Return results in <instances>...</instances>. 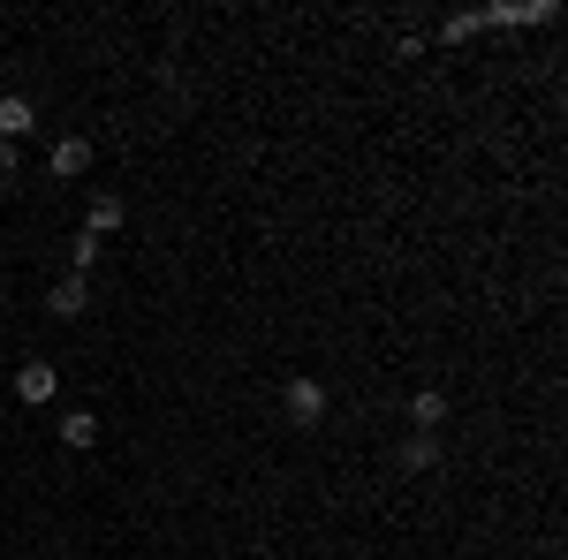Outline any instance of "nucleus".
<instances>
[{"mask_svg": "<svg viewBox=\"0 0 568 560\" xmlns=\"http://www.w3.org/2000/svg\"><path fill=\"white\" fill-rule=\"evenodd\" d=\"M122 220H130V205H122L114 190H99V197H91V213H84V235L106 243V235H122Z\"/></svg>", "mask_w": 568, "mask_h": 560, "instance_id": "0eeeda50", "label": "nucleus"}, {"mask_svg": "<svg viewBox=\"0 0 568 560\" xmlns=\"http://www.w3.org/2000/svg\"><path fill=\"white\" fill-rule=\"evenodd\" d=\"M281 417L296 431L326 425V387H318V379H281Z\"/></svg>", "mask_w": 568, "mask_h": 560, "instance_id": "f257e3e1", "label": "nucleus"}, {"mask_svg": "<svg viewBox=\"0 0 568 560\" xmlns=\"http://www.w3.org/2000/svg\"><path fill=\"white\" fill-rule=\"evenodd\" d=\"M23 136H39V106L23 91H0V144H23Z\"/></svg>", "mask_w": 568, "mask_h": 560, "instance_id": "f03ea898", "label": "nucleus"}, {"mask_svg": "<svg viewBox=\"0 0 568 560\" xmlns=\"http://www.w3.org/2000/svg\"><path fill=\"white\" fill-rule=\"evenodd\" d=\"M69 273H77V281L99 273V235H77V243H69Z\"/></svg>", "mask_w": 568, "mask_h": 560, "instance_id": "9d476101", "label": "nucleus"}, {"mask_svg": "<svg viewBox=\"0 0 568 560\" xmlns=\"http://www.w3.org/2000/svg\"><path fill=\"white\" fill-rule=\"evenodd\" d=\"M0 530H8V522H0Z\"/></svg>", "mask_w": 568, "mask_h": 560, "instance_id": "ddd939ff", "label": "nucleus"}, {"mask_svg": "<svg viewBox=\"0 0 568 560\" xmlns=\"http://www.w3.org/2000/svg\"><path fill=\"white\" fill-rule=\"evenodd\" d=\"M61 439H69L77 455H84V447H99V417H91V409H69V417H61Z\"/></svg>", "mask_w": 568, "mask_h": 560, "instance_id": "1a4fd4ad", "label": "nucleus"}, {"mask_svg": "<svg viewBox=\"0 0 568 560\" xmlns=\"http://www.w3.org/2000/svg\"><path fill=\"white\" fill-rule=\"evenodd\" d=\"M394 462H402V477H425V470H433V462H439V439H433V431H409Z\"/></svg>", "mask_w": 568, "mask_h": 560, "instance_id": "6e6552de", "label": "nucleus"}, {"mask_svg": "<svg viewBox=\"0 0 568 560\" xmlns=\"http://www.w3.org/2000/svg\"><path fill=\"white\" fill-rule=\"evenodd\" d=\"M45 310H53V318H84V310H91V281H77V273H61V281L45 288Z\"/></svg>", "mask_w": 568, "mask_h": 560, "instance_id": "39448f33", "label": "nucleus"}, {"mask_svg": "<svg viewBox=\"0 0 568 560\" xmlns=\"http://www.w3.org/2000/svg\"><path fill=\"white\" fill-rule=\"evenodd\" d=\"M402 417H409V431H433V439H439V425H447V394H439V387H417Z\"/></svg>", "mask_w": 568, "mask_h": 560, "instance_id": "423d86ee", "label": "nucleus"}, {"mask_svg": "<svg viewBox=\"0 0 568 560\" xmlns=\"http://www.w3.org/2000/svg\"><path fill=\"white\" fill-rule=\"evenodd\" d=\"M16 167H23V152H16V144H0V190L16 182Z\"/></svg>", "mask_w": 568, "mask_h": 560, "instance_id": "f8f14e48", "label": "nucleus"}, {"mask_svg": "<svg viewBox=\"0 0 568 560\" xmlns=\"http://www.w3.org/2000/svg\"><path fill=\"white\" fill-rule=\"evenodd\" d=\"M53 394H61V371H53V364H16V401L45 409Z\"/></svg>", "mask_w": 568, "mask_h": 560, "instance_id": "20e7f679", "label": "nucleus"}, {"mask_svg": "<svg viewBox=\"0 0 568 560\" xmlns=\"http://www.w3.org/2000/svg\"><path fill=\"white\" fill-rule=\"evenodd\" d=\"M478 31H485V16H478V8H463V16H447V23H439V39H455V45H463V39H478Z\"/></svg>", "mask_w": 568, "mask_h": 560, "instance_id": "9b49d317", "label": "nucleus"}, {"mask_svg": "<svg viewBox=\"0 0 568 560\" xmlns=\"http://www.w3.org/2000/svg\"><path fill=\"white\" fill-rule=\"evenodd\" d=\"M45 174H53V182H77V174H91V136H61V144L45 152Z\"/></svg>", "mask_w": 568, "mask_h": 560, "instance_id": "7ed1b4c3", "label": "nucleus"}]
</instances>
